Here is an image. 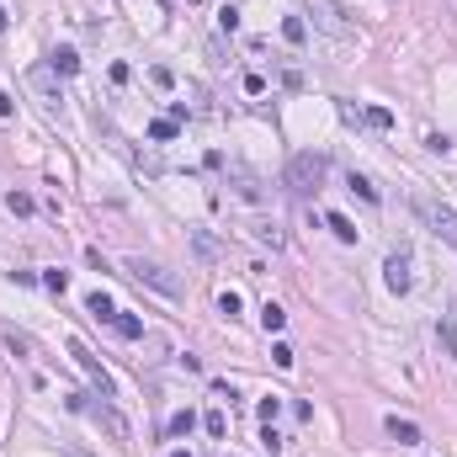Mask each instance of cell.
Masks as SVG:
<instances>
[{
  "label": "cell",
  "mask_w": 457,
  "mask_h": 457,
  "mask_svg": "<svg viewBox=\"0 0 457 457\" xmlns=\"http://www.w3.org/2000/svg\"><path fill=\"white\" fill-rule=\"evenodd\" d=\"M330 176V155H319V149H303V155L288 160V186L292 192H319Z\"/></svg>",
  "instance_id": "cell-1"
},
{
  "label": "cell",
  "mask_w": 457,
  "mask_h": 457,
  "mask_svg": "<svg viewBox=\"0 0 457 457\" xmlns=\"http://www.w3.org/2000/svg\"><path fill=\"white\" fill-rule=\"evenodd\" d=\"M415 213H420V224L431 228L442 245H452L457 250V207H446V202H431V197H415Z\"/></svg>",
  "instance_id": "cell-2"
},
{
  "label": "cell",
  "mask_w": 457,
  "mask_h": 457,
  "mask_svg": "<svg viewBox=\"0 0 457 457\" xmlns=\"http://www.w3.org/2000/svg\"><path fill=\"white\" fill-rule=\"evenodd\" d=\"M122 266H128V277H133V282H144V288H155L160 298H181V282L170 277V271H165L160 261H144V255H133V261H122Z\"/></svg>",
  "instance_id": "cell-3"
},
{
  "label": "cell",
  "mask_w": 457,
  "mask_h": 457,
  "mask_svg": "<svg viewBox=\"0 0 457 457\" xmlns=\"http://www.w3.org/2000/svg\"><path fill=\"white\" fill-rule=\"evenodd\" d=\"M70 356L80 361V373H85V378H91V383L101 388V399H117V383H112V373H107V367H101V356H96V351H91V346H85V340H70Z\"/></svg>",
  "instance_id": "cell-4"
},
{
  "label": "cell",
  "mask_w": 457,
  "mask_h": 457,
  "mask_svg": "<svg viewBox=\"0 0 457 457\" xmlns=\"http://www.w3.org/2000/svg\"><path fill=\"white\" fill-rule=\"evenodd\" d=\"M303 11H309V16H314V27H319V32H330V37H351V32H356L335 0H303Z\"/></svg>",
  "instance_id": "cell-5"
},
{
  "label": "cell",
  "mask_w": 457,
  "mask_h": 457,
  "mask_svg": "<svg viewBox=\"0 0 457 457\" xmlns=\"http://www.w3.org/2000/svg\"><path fill=\"white\" fill-rule=\"evenodd\" d=\"M85 415H91V420H96V425H101V431H107L117 446H128V442H133V425L122 420V415L107 404V399H101V404H85Z\"/></svg>",
  "instance_id": "cell-6"
},
{
  "label": "cell",
  "mask_w": 457,
  "mask_h": 457,
  "mask_svg": "<svg viewBox=\"0 0 457 457\" xmlns=\"http://www.w3.org/2000/svg\"><path fill=\"white\" fill-rule=\"evenodd\" d=\"M383 282H388V292H399V298H404V292L415 288V271H409V255H404V250H394V255H388Z\"/></svg>",
  "instance_id": "cell-7"
},
{
  "label": "cell",
  "mask_w": 457,
  "mask_h": 457,
  "mask_svg": "<svg viewBox=\"0 0 457 457\" xmlns=\"http://www.w3.org/2000/svg\"><path fill=\"white\" fill-rule=\"evenodd\" d=\"M383 431L394 436L399 446H420V442H425V431H420L415 420H404V415H388V420H383Z\"/></svg>",
  "instance_id": "cell-8"
},
{
  "label": "cell",
  "mask_w": 457,
  "mask_h": 457,
  "mask_svg": "<svg viewBox=\"0 0 457 457\" xmlns=\"http://www.w3.org/2000/svg\"><path fill=\"white\" fill-rule=\"evenodd\" d=\"M436 335H442V351L457 361V298L446 303V314H442V325H436Z\"/></svg>",
  "instance_id": "cell-9"
},
{
  "label": "cell",
  "mask_w": 457,
  "mask_h": 457,
  "mask_svg": "<svg viewBox=\"0 0 457 457\" xmlns=\"http://www.w3.org/2000/svg\"><path fill=\"white\" fill-rule=\"evenodd\" d=\"M107 325H112V330H117V335H122V340H144V319H133V314H112Z\"/></svg>",
  "instance_id": "cell-10"
},
{
  "label": "cell",
  "mask_w": 457,
  "mask_h": 457,
  "mask_svg": "<svg viewBox=\"0 0 457 457\" xmlns=\"http://www.w3.org/2000/svg\"><path fill=\"white\" fill-rule=\"evenodd\" d=\"M192 250L202 255V261H224V245H218L207 228H197V234H192Z\"/></svg>",
  "instance_id": "cell-11"
},
{
  "label": "cell",
  "mask_w": 457,
  "mask_h": 457,
  "mask_svg": "<svg viewBox=\"0 0 457 457\" xmlns=\"http://www.w3.org/2000/svg\"><path fill=\"white\" fill-rule=\"evenodd\" d=\"M325 224L335 228V240H340V245H356V224H351L346 213H325Z\"/></svg>",
  "instance_id": "cell-12"
},
{
  "label": "cell",
  "mask_w": 457,
  "mask_h": 457,
  "mask_svg": "<svg viewBox=\"0 0 457 457\" xmlns=\"http://www.w3.org/2000/svg\"><path fill=\"white\" fill-rule=\"evenodd\" d=\"M346 186H351V192L361 197V202H373V207L383 202V197H378V186H373V181H367V176H356V170H351V176H346Z\"/></svg>",
  "instance_id": "cell-13"
},
{
  "label": "cell",
  "mask_w": 457,
  "mask_h": 457,
  "mask_svg": "<svg viewBox=\"0 0 457 457\" xmlns=\"http://www.w3.org/2000/svg\"><path fill=\"white\" fill-rule=\"evenodd\" d=\"M282 37H288L292 49H303V43H309V22H303V16H288V22H282Z\"/></svg>",
  "instance_id": "cell-14"
},
{
  "label": "cell",
  "mask_w": 457,
  "mask_h": 457,
  "mask_svg": "<svg viewBox=\"0 0 457 457\" xmlns=\"http://www.w3.org/2000/svg\"><path fill=\"white\" fill-rule=\"evenodd\" d=\"M85 314H91V319H112L117 309H112V298H107V292H91V298H85Z\"/></svg>",
  "instance_id": "cell-15"
},
{
  "label": "cell",
  "mask_w": 457,
  "mask_h": 457,
  "mask_svg": "<svg viewBox=\"0 0 457 457\" xmlns=\"http://www.w3.org/2000/svg\"><path fill=\"white\" fill-rule=\"evenodd\" d=\"M202 425H207V436H213V442H224V436H228V415H224V409H207Z\"/></svg>",
  "instance_id": "cell-16"
},
{
  "label": "cell",
  "mask_w": 457,
  "mask_h": 457,
  "mask_svg": "<svg viewBox=\"0 0 457 457\" xmlns=\"http://www.w3.org/2000/svg\"><path fill=\"white\" fill-rule=\"evenodd\" d=\"M53 70H59V75H75V70H80V53H75V49H53Z\"/></svg>",
  "instance_id": "cell-17"
},
{
  "label": "cell",
  "mask_w": 457,
  "mask_h": 457,
  "mask_svg": "<svg viewBox=\"0 0 457 457\" xmlns=\"http://www.w3.org/2000/svg\"><path fill=\"white\" fill-rule=\"evenodd\" d=\"M6 207H11V213H22V218H32V213H37L32 192H6Z\"/></svg>",
  "instance_id": "cell-18"
},
{
  "label": "cell",
  "mask_w": 457,
  "mask_h": 457,
  "mask_svg": "<svg viewBox=\"0 0 457 457\" xmlns=\"http://www.w3.org/2000/svg\"><path fill=\"white\" fill-rule=\"evenodd\" d=\"M261 325L271 330V335H277V330L288 325V309H282V303H266V309H261Z\"/></svg>",
  "instance_id": "cell-19"
},
{
  "label": "cell",
  "mask_w": 457,
  "mask_h": 457,
  "mask_svg": "<svg viewBox=\"0 0 457 457\" xmlns=\"http://www.w3.org/2000/svg\"><path fill=\"white\" fill-rule=\"evenodd\" d=\"M361 122H373L378 133H388V128H394V112H388V107H367V112H361Z\"/></svg>",
  "instance_id": "cell-20"
},
{
  "label": "cell",
  "mask_w": 457,
  "mask_h": 457,
  "mask_svg": "<svg viewBox=\"0 0 457 457\" xmlns=\"http://www.w3.org/2000/svg\"><path fill=\"white\" fill-rule=\"evenodd\" d=\"M192 425H197V415H192V409H181V415H170L165 431H170V436H192Z\"/></svg>",
  "instance_id": "cell-21"
},
{
  "label": "cell",
  "mask_w": 457,
  "mask_h": 457,
  "mask_svg": "<svg viewBox=\"0 0 457 457\" xmlns=\"http://www.w3.org/2000/svg\"><path fill=\"white\" fill-rule=\"evenodd\" d=\"M181 133V122L176 117H160V122H149V139H160V144H165V139H176Z\"/></svg>",
  "instance_id": "cell-22"
},
{
  "label": "cell",
  "mask_w": 457,
  "mask_h": 457,
  "mask_svg": "<svg viewBox=\"0 0 457 457\" xmlns=\"http://www.w3.org/2000/svg\"><path fill=\"white\" fill-rule=\"evenodd\" d=\"M218 314H228V319L240 314V292H234V288H228V292H218Z\"/></svg>",
  "instance_id": "cell-23"
},
{
  "label": "cell",
  "mask_w": 457,
  "mask_h": 457,
  "mask_svg": "<svg viewBox=\"0 0 457 457\" xmlns=\"http://www.w3.org/2000/svg\"><path fill=\"white\" fill-rule=\"evenodd\" d=\"M37 282H43V288H49V292H64V288H70V277H64V271H43V277H37Z\"/></svg>",
  "instance_id": "cell-24"
},
{
  "label": "cell",
  "mask_w": 457,
  "mask_h": 457,
  "mask_svg": "<svg viewBox=\"0 0 457 457\" xmlns=\"http://www.w3.org/2000/svg\"><path fill=\"white\" fill-rule=\"evenodd\" d=\"M277 409H282V399H261V404H255V415L271 425V420H277Z\"/></svg>",
  "instance_id": "cell-25"
},
{
  "label": "cell",
  "mask_w": 457,
  "mask_h": 457,
  "mask_svg": "<svg viewBox=\"0 0 457 457\" xmlns=\"http://www.w3.org/2000/svg\"><path fill=\"white\" fill-rule=\"evenodd\" d=\"M218 27H224V32H240V11H234V6H224V11H218Z\"/></svg>",
  "instance_id": "cell-26"
},
{
  "label": "cell",
  "mask_w": 457,
  "mask_h": 457,
  "mask_svg": "<svg viewBox=\"0 0 457 457\" xmlns=\"http://www.w3.org/2000/svg\"><path fill=\"white\" fill-rule=\"evenodd\" d=\"M271 361H277V367H292V346H288V340H277V346H271Z\"/></svg>",
  "instance_id": "cell-27"
},
{
  "label": "cell",
  "mask_w": 457,
  "mask_h": 457,
  "mask_svg": "<svg viewBox=\"0 0 457 457\" xmlns=\"http://www.w3.org/2000/svg\"><path fill=\"white\" fill-rule=\"evenodd\" d=\"M261 442H266V452H282V446H288V442H282L277 431H271V425H266V431H261Z\"/></svg>",
  "instance_id": "cell-28"
},
{
  "label": "cell",
  "mask_w": 457,
  "mask_h": 457,
  "mask_svg": "<svg viewBox=\"0 0 457 457\" xmlns=\"http://www.w3.org/2000/svg\"><path fill=\"white\" fill-rule=\"evenodd\" d=\"M6 340H11V346L22 351V356H32V340H27V335H16V330H6Z\"/></svg>",
  "instance_id": "cell-29"
},
{
  "label": "cell",
  "mask_w": 457,
  "mask_h": 457,
  "mask_svg": "<svg viewBox=\"0 0 457 457\" xmlns=\"http://www.w3.org/2000/svg\"><path fill=\"white\" fill-rule=\"evenodd\" d=\"M0 117H11V96L6 91H0Z\"/></svg>",
  "instance_id": "cell-30"
},
{
  "label": "cell",
  "mask_w": 457,
  "mask_h": 457,
  "mask_svg": "<svg viewBox=\"0 0 457 457\" xmlns=\"http://www.w3.org/2000/svg\"><path fill=\"white\" fill-rule=\"evenodd\" d=\"M0 32H6V6H0Z\"/></svg>",
  "instance_id": "cell-31"
},
{
  "label": "cell",
  "mask_w": 457,
  "mask_h": 457,
  "mask_svg": "<svg viewBox=\"0 0 457 457\" xmlns=\"http://www.w3.org/2000/svg\"><path fill=\"white\" fill-rule=\"evenodd\" d=\"M170 457H192V452H170Z\"/></svg>",
  "instance_id": "cell-32"
}]
</instances>
